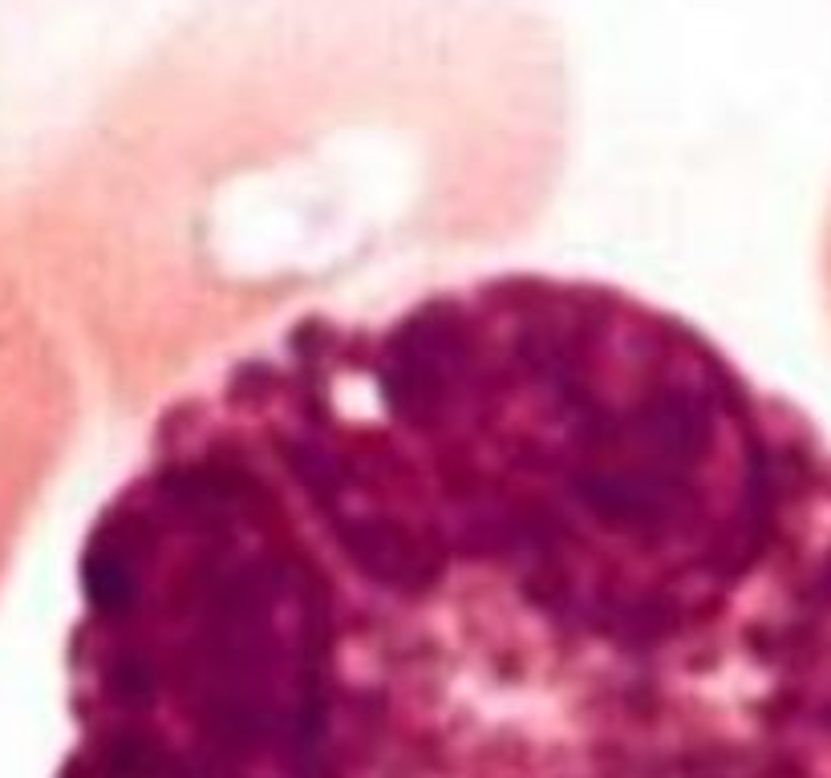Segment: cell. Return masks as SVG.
Returning a JSON list of instances; mask_svg holds the SVG:
<instances>
[{"label": "cell", "mask_w": 831, "mask_h": 778, "mask_svg": "<svg viewBox=\"0 0 831 778\" xmlns=\"http://www.w3.org/2000/svg\"><path fill=\"white\" fill-rule=\"evenodd\" d=\"M65 710L53 778H831V438L609 280L305 313L94 511Z\"/></svg>", "instance_id": "obj_1"}, {"label": "cell", "mask_w": 831, "mask_h": 778, "mask_svg": "<svg viewBox=\"0 0 831 778\" xmlns=\"http://www.w3.org/2000/svg\"><path fill=\"white\" fill-rule=\"evenodd\" d=\"M82 422V377L61 308L17 227L0 223V588Z\"/></svg>", "instance_id": "obj_2"}, {"label": "cell", "mask_w": 831, "mask_h": 778, "mask_svg": "<svg viewBox=\"0 0 831 778\" xmlns=\"http://www.w3.org/2000/svg\"><path fill=\"white\" fill-rule=\"evenodd\" d=\"M819 284H823V308L831 321V207L823 219V236H819Z\"/></svg>", "instance_id": "obj_3"}]
</instances>
